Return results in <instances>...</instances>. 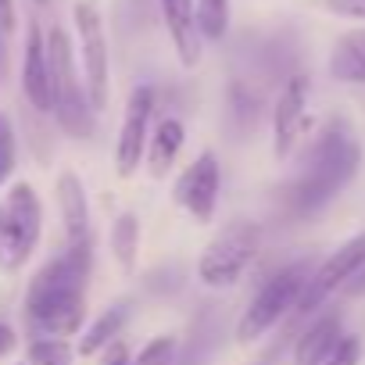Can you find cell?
Returning <instances> with one entry per match:
<instances>
[{"instance_id": "obj_3", "label": "cell", "mask_w": 365, "mask_h": 365, "mask_svg": "<svg viewBox=\"0 0 365 365\" xmlns=\"http://www.w3.org/2000/svg\"><path fill=\"white\" fill-rule=\"evenodd\" d=\"M43 43H47V65H51V111L72 140H90L97 129V111L90 108L86 86L79 79L76 47L61 26H51L43 33Z\"/></svg>"}, {"instance_id": "obj_15", "label": "cell", "mask_w": 365, "mask_h": 365, "mask_svg": "<svg viewBox=\"0 0 365 365\" xmlns=\"http://www.w3.org/2000/svg\"><path fill=\"white\" fill-rule=\"evenodd\" d=\"M4 212H8V219L15 222V230L26 237V244L36 251L40 233H43V205H40V194L29 187V182H15V187L8 190Z\"/></svg>"}, {"instance_id": "obj_21", "label": "cell", "mask_w": 365, "mask_h": 365, "mask_svg": "<svg viewBox=\"0 0 365 365\" xmlns=\"http://www.w3.org/2000/svg\"><path fill=\"white\" fill-rule=\"evenodd\" d=\"M197 8V29L205 40H222L230 29V0H194Z\"/></svg>"}, {"instance_id": "obj_32", "label": "cell", "mask_w": 365, "mask_h": 365, "mask_svg": "<svg viewBox=\"0 0 365 365\" xmlns=\"http://www.w3.org/2000/svg\"><path fill=\"white\" fill-rule=\"evenodd\" d=\"M36 4H47V0H36Z\"/></svg>"}, {"instance_id": "obj_19", "label": "cell", "mask_w": 365, "mask_h": 365, "mask_svg": "<svg viewBox=\"0 0 365 365\" xmlns=\"http://www.w3.org/2000/svg\"><path fill=\"white\" fill-rule=\"evenodd\" d=\"M111 255L118 262L122 272L136 269V255H140V219L133 212H122L111 226Z\"/></svg>"}, {"instance_id": "obj_20", "label": "cell", "mask_w": 365, "mask_h": 365, "mask_svg": "<svg viewBox=\"0 0 365 365\" xmlns=\"http://www.w3.org/2000/svg\"><path fill=\"white\" fill-rule=\"evenodd\" d=\"M29 255H33V247L26 244V237L15 230V222L8 219L4 205H0V269L15 272L29 262Z\"/></svg>"}, {"instance_id": "obj_9", "label": "cell", "mask_w": 365, "mask_h": 365, "mask_svg": "<svg viewBox=\"0 0 365 365\" xmlns=\"http://www.w3.org/2000/svg\"><path fill=\"white\" fill-rule=\"evenodd\" d=\"M365 269V233H358L354 240H347L340 251H333L304 283V294L297 301V312H315L329 294H336L347 279H354Z\"/></svg>"}, {"instance_id": "obj_23", "label": "cell", "mask_w": 365, "mask_h": 365, "mask_svg": "<svg viewBox=\"0 0 365 365\" xmlns=\"http://www.w3.org/2000/svg\"><path fill=\"white\" fill-rule=\"evenodd\" d=\"M19 165V140H15V125L8 115H0V187L15 175Z\"/></svg>"}, {"instance_id": "obj_8", "label": "cell", "mask_w": 365, "mask_h": 365, "mask_svg": "<svg viewBox=\"0 0 365 365\" xmlns=\"http://www.w3.org/2000/svg\"><path fill=\"white\" fill-rule=\"evenodd\" d=\"M150 118H154V86H136L129 93L125 118H122L118 143H115V168L122 179L140 172V161H143L147 140H150Z\"/></svg>"}, {"instance_id": "obj_14", "label": "cell", "mask_w": 365, "mask_h": 365, "mask_svg": "<svg viewBox=\"0 0 365 365\" xmlns=\"http://www.w3.org/2000/svg\"><path fill=\"white\" fill-rule=\"evenodd\" d=\"M344 336V322L336 312L329 315H319L294 344V365H322L326 354L333 351V344Z\"/></svg>"}, {"instance_id": "obj_12", "label": "cell", "mask_w": 365, "mask_h": 365, "mask_svg": "<svg viewBox=\"0 0 365 365\" xmlns=\"http://www.w3.org/2000/svg\"><path fill=\"white\" fill-rule=\"evenodd\" d=\"M54 197H58L61 222H65V247L90 244V201L83 190V179L76 172H61L54 182Z\"/></svg>"}, {"instance_id": "obj_11", "label": "cell", "mask_w": 365, "mask_h": 365, "mask_svg": "<svg viewBox=\"0 0 365 365\" xmlns=\"http://www.w3.org/2000/svg\"><path fill=\"white\" fill-rule=\"evenodd\" d=\"M161 22L168 29V40L175 47V58L182 68H197L205 54V36L197 29V8L194 0H158Z\"/></svg>"}, {"instance_id": "obj_18", "label": "cell", "mask_w": 365, "mask_h": 365, "mask_svg": "<svg viewBox=\"0 0 365 365\" xmlns=\"http://www.w3.org/2000/svg\"><path fill=\"white\" fill-rule=\"evenodd\" d=\"M129 315H133L129 301H118V304H111L108 312H101V315L90 322V329L83 333V340H79V354H83V358H90V354H97V351L111 347V344L118 340L122 326L129 322Z\"/></svg>"}, {"instance_id": "obj_28", "label": "cell", "mask_w": 365, "mask_h": 365, "mask_svg": "<svg viewBox=\"0 0 365 365\" xmlns=\"http://www.w3.org/2000/svg\"><path fill=\"white\" fill-rule=\"evenodd\" d=\"M15 347H19V336H15V329H11L8 322H0V358H8Z\"/></svg>"}, {"instance_id": "obj_25", "label": "cell", "mask_w": 365, "mask_h": 365, "mask_svg": "<svg viewBox=\"0 0 365 365\" xmlns=\"http://www.w3.org/2000/svg\"><path fill=\"white\" fill-rule=\"evenodd\" d=\"M358 361H361V340L358 336H340L322 365H358Z\"/></svg>"}, {"instance_id": "obj_4", "label": "cell", "mask_w": 365, "mask_h": 365, "mask_svg": "<svg viewBox=\"0 0 365 365\" xmlns=\"http://www.w3.org/2000/svg\"><path fill=\"white\" fill-rule=\"evenodd\" d=\"M308 276H312L308 262L287 265V269H279L276 276H269V279L262 283V290L251 297V304L244 308V315H240V322H237V340H240V344H255V340L265 336L290 308H297Z\"/></svg>"}, {"instance_id": "obj_5", "label": "cell", "mask_w": 365, "mask_h": 365, "mask_svg": "<svg viewBox=\"0 0 365 365\" xmlns=\"http://www.w3.org/2000/svg\"><path fill=\"white\" fill-rule=\"evenodd\" d=\"M258 244H262V230L255 222H230L201 251L197 279L212 290H226V287L240 283V276L247 272V265L258 255Z\"/></svg>"}, {"instance_id": "obj_1", "label": "cell", "mask_w": 365, "mask_h": 365, "mask_svg": "<svg viewBox=\"0 0 365 365\" xmlns=\"http://www.w3.org/2000/svg\"><path fill=\"white\" fill-rule=\"evenodd\" d=\"M93 244L65 247L51 258L26 290V319L43 336H72L86 319V279L93 269Z\"/></svg>"}, {"instance_id": "obj_2", "label": "cell", "mask_w": 365, "mask_h": 365, "mask_svg": "<svg viewBox=\"0 0 365 365\" xmlns=\"http://www.w3.org/2000/svg\"><path fill=\"white\" fill-rule=\"evenodd\" d=\"M358 161H361L358 140L347 133V125L329 122L319 133V140H315V147L304 161V172L290 182V190H287L290 208L297 215H308V212L322 208L333 194H340L351 182V175L358 172Z\"/></svg>"}, {"instance_id": "obj_30", "label": "cell", "mask_w": 365, "mask_h": 365, "mask_svg": "<svg viewBox=\"0 0 365 365\" xmlns=\"http://www.w3.org/2000/svg\"><path fill=\"white\" fill-rule=\"evenodd\" d=\"M8 72V47H4V36H0V79Z\"/></svg>"}, {"instance_id": "obj_26", "label": "cell", "mask_w": 365, "mask_h": 365, "mask_svg": "<svg viewBox=\"0 0 365 365\" xmlns=\"http://www.w3.org/2000/svg\"><path fill=\"white\" fill-rule=\"evenodd\" d=\"M322 4H326L333 15H344V19H358V22H365V0H322Z\"/></svg>"}, {"instance_id": "obj_7", "label": "cell", "mask_w": 365, "mask_h": 365, "mask_svg": "<svg viewBox=\"0 0 365 365\" xmlns=\"http://www.w3.org/2000/svg\"><path fill=\"white\" fill-rule=\"evenodd\" d=\"M219 187H222V168H219V158L212 150L197 154L194 165L182 168V175L175 179V205L187 208L194 222H212L215 208H219Z\"/></svg>"}, {"instance_id": "obj_22", "label": "cell", "mask_w": 365, "mask_h": 365, "mask_svg": "<svg viewBox=\"0 0 365 365\" xmlns=\"http://www.w3.org/2000/svg\"><path fill=\"white\" fill-rule=\"evenodd\" d=\"M29 365H72V344L65 336H40L29 344Z\"/></svg>"}, {"instance_id": "obj_6", "label": "cell", "mask_w": 365, "mask_h": 365, "mask_svg": "<svg viewBox=\"0 0 365 365\" xmlns=\"http://www.w3.org/2000/svg\"><path fill=\"white\" fill-rule=\"evenodd\" d=\"M72 22H76V43H79V61H83V86L90 97L93 111L108 108L111 97V65H108V36H104V19L97 0H76L72 4Z\"/></svg>"}, {"instance_id": "obj_13", "label": "cell", "mask_w": 365, "mask_h": 365, "mask_svg": "<svg viewBox=\"0 0 365 365\" xmlns=\"http://www.w3.org/2000/svg\"><path fill=\"white\" fill-rule=\"evenodd\" d=\"M22 93L36 111H51V65H47V43L43 29L29 22L26 54H22Z\"/></svg>"}, {"instance_id": "obj_16", "label": "cell", "mask_w": 365, "mask_h": 365, "mask_svg": "<svg viewBox=\"0 0 365 365\" xmlns=\"http://www.w3.org/2000/svg\"><path fill=\"white\" fill-rule=\"evenodd\" d=\"M182 140H187V125H182L179 118H158V125L150 129V140H147V165L154 175H165L172 168V161L179 158L182 150Z\"/></svg>"}, {"instance_id": "obj_27", "label": "cell", "mask_w": 365, "mask_h": 365, "mask_svg": "<svg viewBox=\"0 0 365 365\" xmlns=\"http://www.w3.org/2000/svg\"><path fill=\"white\" fill-rule=\"evenodd\" d=\"M19 26V11H15V0H0V36H11Z\"/></svg>"}, {"instance_id": "obj_17", "label": "cell", "mask_w": 365, "mask_h": 365, "mask_svg": "<svg viewBox=\"0 0 365 365\" xmlns=\"http://www.w3.org/2000/svg\"><path fill=\"white\" fill-rule=\"evenodd\" d=\"M329 76L340 83H365V29L344 33L329 54Z\"/></svg>"}, {"instance_id": "obj_10", "label": "cell", "mask_w": 365, "mask_h": 365, "mask_svg": "<svg viewBox=\"0 0 365 365\" xmlns=\"http://www.w3.org/2000/svg\"><path fill=\"white\" fill-rule=\"evenodd\" d=\"M308 97H312V83L308 76H290L287 86L276 97L272 108V150L276 158H290L297 140L308 129Z\"/></svg>"}, {"instance_id": "obj_24", "label": "cell", "mask_w": 365, "mask_h": 365, "mask_svg": "<svg viewBox=\"0 0 365 365\" xmlns=\"http://www.w3.org/2000/svg\"><path fill=\"white\" fill-rule=\"evenodd\" d=\"M175 336H168V333H161V336H150L143 347H140V354H136V361L133 365H175Z\"/></svg>"}, {"instance_id": "obj_29", "label": "cell", "mask_w": 365, "mask_h": 365, "mask_svg": "<svg viewBox=\"0 0 365 365\" xmlns=\"http://www.w3.org/2000/svg\"><path fill=\"white\" fill-rule=\"evenodd\" d=\"M104 365H133L129 361V354H125V347L115 340V347H108V358H104Z\"/></svg>"}, {"instance_id": "obj_31", "label": "cell", "mask_w": 365, "mask_h": 365, "mask_svg": "<svg viewBox=\"0 0 365 365\" xmlns=\"http://www.w3.org/2000/svg\"><path fill=\"white\" fill-rule=\"evenodd\" d=\"M354 290H365V269H361V279H358V287Z\"/></svg>"}]
</instances>
